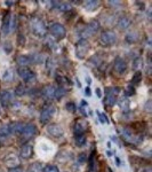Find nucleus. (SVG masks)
Listing matches in <instances>:
<instances>
[{
	"mask_svg": "<svg viewBox=\"0 0 152 172\" xmlns=\"http://www.w3.org/2000/svg\"><path fill=\"white\" fill-rule=\"evenodd\" d=\"M87 127H88V124L86 121H82V119L78 121L74 125V134H85V132L87 131Z\"/></svg>",
	"mask_w": 152,
	"mask_h": 172,
	"instance_id": "nucleus-16",
	"label": "nucleus"
},
{
	"mask_svg": "<svg viewBox=\"0 0 152 172\" xmlns=\"http://www.w3.org/2000/svg\"><path fill=\"white\" fill-rule=\"evenodd\" d=\"M14 25H15V22H14V15H12L10 13H7L4 17V21H2V26H1V30H2V34H9L12 30L14 29Z\"/></svg>",
	"mask_w": 152,
	"mask_h": 172,
	"instance_id": "nucleus-4",
	"label": "nucleus"
},
{
	"mask_svg": "<svg viewBox=\"0 0 152 172\" xmlns=\"http://www.w3.org/2000/svg\"><path fill=\"white\" fill-rule=\"evenodd\" d=\"M4 50L5 52L7 53V54H9L12 50H13V45H12V42H6L4 44Z\"/></svg>",
	"mask_w": 152,
	"mask_h": 172,
	"instance_id": "nucleus-34",
	"label": "nucleus"
},
{
	"mask_svg": "<svg viewBox=\"0 0 152 172\" xmlns=\"http://www.w3.org/2000/svg\"><path fill=\"white\" fill-rule=\"evenodd\" d=\"M16 61L21 67H26L28 64H31L30 55H20V56H17Z\"/></svg>",
	"mask_w": 152,
	"mask_h": 172,
	"instance_id": "nucleus-21",
	"label": "nucleus"
},
{
	"mask_svg": "<svg viewBox=\"0 0 152 172\" xmlns=\"http://www.w3.org/2000/svg\"><path fill=\"white\" fill-rule=\"evenodd\" d=\"M118 105L119 107H120V109L121 110H128L129 109V106H131V102H129V100L127 99V98H123V99H120V100L118 101Z\"/></svg>",
	"mask_w": 152,
	"mask_h": 172,
	"instance_id": "nucleus-25",
	"label": "nucleus"
},
{
	"mask_svg": "<svg viewBox=\"0 0 152 172\" xmlns=\"http://www.w3.org/2000/svg\"><path fill=\"white\" fill-rule=\"evenodd\" d=\"M5 164L8 166L9 169H13V168H17L20 165V158L17 157L15 154H10L8 155L6 158L4 160Z\"/></svg>",
	"mask_w": 152,
	"mask_h": 172,
	"instance_id": "nucleus-14",
	"label": "nucleus"
},
{
	"mask_svg": "<svg viewBox=\"0 0 152 172\" xmlns=\"http://www.w3.org/2000/svg\"><path fill=\"white\" fill-rule=\"evenodd\" d=\"M47 132H48V134L54 137V138H59L64 133L63 127L61 125H59V124H51V125L47 127Z\"/></svg>",
	"mask_w": 152,
	"mask_h": 172,
	"instance_id": "nucleus-11",
	"label": "nucleus"
},
{
	"mask_svg": "<svg viewBox=\"0 0 152 172\" xmlns=\"http://www.w3.org/2000/svg\"><path fill=\"white\" fill-rule=\"evenodd\" d=\"M42 172H59V170L56 165H46Z\"/></svg>",
	"mask_w": 152,
	"mask_h": 172,
	"instance_id": "nucleus-33",
	"label": "nucleus"
},
{
	"mask_svg": "<svg viewBox=\"0 0 152 172\" xmlns=\"http://www.w3.org/2000/svg\"><path fill=\"white\" fill-rule=\"evenodd\" d=\"M100 6V1H93V0H89V1H85L84 2V8L87 12H94L96 10V8Z\"/></svg>",
	"mask_w": 152,
	"mask_h": 172,
	"instance_id": "nucleus-19",
	"label": "nucleus"
},
{
	"mask_svg": "<svg viewBox=\"0 0 152 172\" xmlns=\"http://www.w3.org/2000/svg\"><path fill=\"white\" fill-rule=\"evenodd\" d=\"M55 92L56 88L53 85H47L46 87L42 90V94L48 99H54L55 98Z\"/></svg>",
	"mask_w": 152,
	"mask_h": 172,
	"instance_id": "nucleus-17",
	"label": "nucleus"
},
{
	"mask_svg": "<svg viewBox=\"0 0 152 172\" xmlns=\"http://www.w3.org/2000/svg\"><path fill=\"white\" fill-rule=\"evenodd\" d=\"M33 155V148L30 143L23 145V147L21 148V157L24 160H29Z\"/></svg>",
	"mask_w": 152,
	"mask_h": 172,
	"instance_id": "nucleus-15",
	"label": "nucleus"
},
{
	"mask_svg": "<svg viewBox=\"0 0 152 172\" xmlns=\"http://www.w3.org/2000/svg\"><path fill=\"white\" fill-rule=\"evenodd\" d=\"M87 160H88V158H87V155H86L85 153L80 154V155H79V157H78V161H79L80 163H85V162H87Z\"/></svg>",
	"mask_w": 152,
	"mask_h": 172,
	"instance_id": "nucleus-39",
	"label": "nucleus"
},
{
	"mask_svg": "<svg viewBox=\"0 0 152 172\" xmlns=\"http://www.w3.org/2000/svg\"><path fill=\"white\" fill-rule=\"evenodd\" d=\"M142 72L141 71H136L135 74H134V76H133V78H131V83H133V85H137L141 83V80H142Z\"/></svg>",
	"mask_w": 152,
	"mask_h": 172,
	"instance_id": "nucleus-29",
	"label": "nucleus"
},
{
	"mask_svg": "<svg viewBox=\"0 0 152 172\" xmlns=\"http://www.w3.org/2000/svg\"><path fill=\"white\" fill-rule=\"evenodd\" d=\"M2 79L5 82H12L13 80V72L10 69H7V70H5L4 74H2Z\"/></svg>",
	"mask_w": 152,
	"mask_h": 172,
	"instance_id": "nucleus-30",
	"label": "nucleus"
},
{
	"mask_svg": "<svg viewBox=\"0 0 152 172\" xmlns=\"http://www.w3.org/2000/svg\"><path fill=\"white\" fill-rule=\"evenodd\" d=\"M30 59H31V64L34 63V64H40V63L44 62V56L38 53H32L30 54Z\"/></svg>",
	"mask_w": 152,
	"mask_h": 172,
	"instance_id": "nucleus-22",
	"label": "nucleus"
},
{
	"mask_svg": "<svg viewBox=\"0 0 152 172\" xmlns=\"http://www.w3.org/2000/svg\"><path fill=\"white\" fill-rule=\"evenodd\" d=\"M98 117H100V121L102 123H109V119H108V116H106L105 114H101L98 113Z\"/></svg>",
	"mask_w": 152,
	"mask_h": 172,
	"instance_id": "nucleus-38",
	"label": "nucleus"
},
{
	"mask_svg": "<svg viewBox=\"0 0 152 172\" xmlns=\"http://www.w3.org/2000/svg\"><path fill=\"white\" fill-rule=\"evenodd\" d=\"M44 168H42V164L39 163V162H34L29 166L28 169V172H42Z\"/></svg>",
	"mask_w": 152,
	"mask_h": 172,
	"instance_id": "nucleus-24",
	"label": "nucleus"
},
{
	"mask_svg": "<svg viewBox=\"0 0 152 172\" xmlns=\"http://www.w3.org/2000/svg\"><path fill=\"white\" fill-rule=\"evenodd\" d=\"M8 172H23V170H22L21 168H13V169H9V171Z\"/></svg>",
	"mask_w": 152,
	"mask_h": 172,
	"instance_id": "nucleus-43",
	"label": "nucleus"
},
{
	"mask_svg": "<svg viewBox=\"0 0 152 172\" xmlns=\"http://www.w3.org/2000/svg\"><path fill=\"white\" fill-rule=\"evenodd\" d=\"M37 134V127L34 124L32 123H28L24 125V129H23V132H22V137L24 140H30L32 139L34 135Z\"/></svg>",
	"mask_w": 152,
	"mask_h": 172,
	"instance_id": "nucleus-9",
	"label": "nucleus"
},
{
	"mask_svg": "<svg viewBox=\"0 0 152 172\" xmlns=\"http://www.w3.org/2000/svg\"><path fill=\"white\" fill-rule=\"evenodd\" d=\"M15 94L17 97H23L24 94H26V87L24 84L17 85V87L15 88Z\"/></svg>",
	"mask_w": 152,
	"mask_h": 172,
	"instance_id": "nucleus-27",
	"label": "nucleus"
},
{
	"mask_svg": "<svg viewBox=\"0 0 152 172\" xmlns=\"http://www.w3.org/2000/svg\"><path fill=\"white\" fill-rule=\"evenodd\" d=\"M119 92V88H106V105L108 106H113L116 105V101H117V98H116V95L118 94Z\"/></svg>",
	"mask_w": 152,
	"mask_h": 172,
	"instance_id": "nucleus-10",
	"label": "nucleus"
},
{
	"mask_svg": "<svg viewBox=\"0 0 152 172\" xmlns=\"http://www.w3.org/2000/svg\"><path fill=\"white\" fill-rule=\"evenodd\" d=\"M85 94H86V95H88V97H90V95H92V92H90V88H89V87L86 88V90H85Z\"/></svg>",
	"mask_w": 152,
	"mask_h": 172,
	"instance_id": "nucleus-45",
	"label": "nucleus"
},
{
	"mask_svg": "<svg viewBox=\"0 0 152 172\" xmlns=\"http://www.w3.org/2000/svg\"><path fill=\"white\" fill-rule=\"evenodd\" d=\"M131 20L128 18V17H120L118 21V28L120 30H126L128 29L129 26H131Z\"/></svg>",
	"mask_w": 152,
	"mask_h": 172,
	"instance_id": "nucleus-20",
	"label": "nucleus"
},
{
	"mask_svg": "<svg viewBox=\"0 0 152 172\" xmlns=\"http://www.w3.org/2000/svg\"><path fill=\"white\" fill-rule=\"evenodd\" d=\"M109 5H110V6H113L114 8H116V7H119V6L121 5V2H120V1H109Z\"/></svg>",
	"mask_w": 152,
	"mask_h": 172,
	"instance_id": "nucleus-41",
	"label": "nucleus"
},
{
	"mask_svg": "<svg viewBox=\"0 0 152 172\" xmlns=\"http://www.w3.org/2000/svg\"><path fill=\"white\" fill-rule=\"evenodd\" d=\"M65 108H66V110H68V111H71V113H74V111H76V109H77L76 105H74L73 102H68V103H66V106H65Z\"/></svg>",
	"mask_w": 152,
	"mask_h": 172,
	"instance_id": "nucleus-35",
	"label": "nucleus"
},
{
	"mask_svg": "<svg viewBox=\"0 0 152 172\" xmlns=\"http://www.w3.org/2000/svg\"><path fill=\"white\" fill-rule=\"evenodd\" d=\"M49 31H51V34H53V37L57 38V39H62V38L65 37V34H66V30L64 28L63 25L61 24V23H53L51 25V28H49Z\"/></svg>",
	"mask_w": 152,
	"mask_h": 172,
	"instance_id": "nucleus-6",
	"label": "nucleus"
},
{
	"mask_svg": "<svg viewBox=\"0 0 152 172\" xmlns=\"http://www.w3.org/2000/svg\"><path fill=\"white\" fill-rule=\"evenodd\" d=\"M86 83L88 85L92 84V78H90V77H86Z\"/></svg>",
	"mask_w": 152,
	"mask_h": 172,
	"instance_id": "nucleus-46",
	"label": "nucleus"
},
{
	"mask_svg": "<svg viewBox=\"0 0 152 172\" xmlns=\"http://www.w3.org/2000/svg\"><path fill=\"white\" fill-rule=\"evenodd\" d=\"M54 67H55V61L49 58V59L47 60V69L51 70V69H54Z\"/></svg>",
	"mask_w": 152,
	"mask_h": 172,
	"instance_id": "nucleus-36",
	"label": "nucleus"
},
{
	"mask_svg": "<svg viewBox=\"0 0 152 172\" xmlns=\"http://www.w3.org/2000/svg\"><path fill=\"white\" fill-rule=\"evenodd\" d=\"M89 42L86 40V39H80L79 42H77L76 46V54L78 59H85L86 55L88 53L89 50Z\"/></svg>",
	"mask_w": 152,
	"mask_h": 172,
	"instance_id": "nucleus-3",
	"label": "nucleus"
},
{
	"mask_svg": "<svg viewBox=\"0 0 152 172\" xmlns=\"http://www.w3.org/2000/svg\"><path fill=\"white\" fill-rule=\"evenodd\" d=\"M54 5H57V8L59 10H70L71 9V4H69V2H53Z\"/></svg>",
	"mask_w": 152,
	"mask_h": 172,
	"instance_id": "nucleus-28",
	"label": "nucleus"
},
{
	"mask_svg": "<svg viewBox=\"0 0 152 172\" xmlns=\"http://www.w3.org/2000/svg\"><path fill=\"white\" fill-rule=\"evenodd\" d=\"M56 109L53 105H47L44 109H42L41 114H40V122L42 124H46L51 121V118L54 116Z\"/></svg>",
	"mask_w": 152,
	"mask_h": 172,
	"instance_id": "nucleus-5",
	"label": "nucleus"
},
{
	"mask_svg": "<svg viewBox=\"0 0 152 172\" xmlns=\"http://www.w3.org/2000/svg\"><path fill=\"white\" fill-rule=\"evenodd\" d=\"M141 62H142V60H141V59L135 60V62L133 63V67L135 68V69H137L139 67H141Z\"/></svg>",
	"mask_w": 152,
	"mask_h": 172,
	"instance_id": "nucleus-40",
	"label": "nucleus"
},
{
	"mask_svg": "<svg viewBox=\"0 0 152 172\" xmlns=\"http://www.w3.org/2000/svg\"><path fill=\"white\" fill-rule=\"evenodd\" d=\"M24 129V124L21 122H15L10 124V133H15V134H22Z\"/></svg>",
	"mask_w": 152,
	"mask_h": 172,
	"instance_id": "nucleus-18",
	"label": "nucleus"
},
{
	"mask_svg": "<svg viewBox=\"0 0 152 172\" xmlns=\"http://www.w3.org/2000/svg\"><path fill=\"white\" fill-rule=\"evenodd\" d=\"M10 134V124H4L0 126V135L8 137Z\"/></svg>",
	"mask_w": 152,
	"mask_h": 172,
	"instance_id": "nucleus-26",
	"label": "nucleus"
},
{
	"mask_svg": "<svg viewBox=\"0 0 152 172\" xmlns=\"http://www.w3.org/2000/svg\"><path fill=\"white\" fill-rule=\"evenodd\" d=\"M13 93L10 91H4V92L0 94V102L2 107H8L12 102H13Z\"/></svg>",
	"mask_w": 152,
	"mask_h": 172,
	"instance_id": "nucleus-12",
	"label": "nucleus"
},
{
	"mask_svg": "<svg viewBox=\"0 0 152 172\" xmlns=\"http://www.w3.org/2000/svg\"><path fill=\"white\" fill-rule=\"evenodd\" d=\"M100 42L103 46H111L117 42V34L112 30H105L101 34Z\"/></svg>",
	"mask_w": 152,
	"mask_h": 172,
	"instance_id": "nucleus-2",
	"label": "nucleus"
},
{
	"mask_svg": "<svg viewBox=\"0 0 152 172\" xmlns=\"http://www.w3.org/2000/svg\"><path fill=\"white\" fill-rule=\"evenodd\" d=\"M114 70L118 72L119 75H123L125 74L127 70V63L126 61L121 58H117L114 61Z\"/></svg>",
	"mask_w": 152,
	"mask_h": 172,
	"instance_id": "nucleus-13",
	"label": "nucleus"
},
{
	"mask_svg": "<svg viewBox=\"0 0 152 172\" xmlns=\"http://www.w3.org/2000/svg\"><path fill=\"white\" fill-rule=\"evenodd\" d=\"M139 34L137 32H129V34H126V37H125V40L127 42H129V44H134L139 40Z\"/></svg>",
	"mask_w": 152,
	"mask_h": 172,
	"instance_id": "nucleus-23",
	"label": "nucleus"
},
{
	"mask_svg": "<svg viewBox=\"0 0 152 172\" xmlns=\"http://www.w3.org/2000/svg\"><path fill=\"white\" fill-rule=\"evenodd\" d=\"M98 29H100V23L97 21H92L84 30H82L81 37H82V39H85V38H87V37L94 36V34L98 31Z\"/></svg>",
	"mask_w": 152,
	"mask_h": 172,
	"instance_id": "nucleus-7",
	"label": "nucleus"
},
{
	"mask_svg": "<svg viewBox=\"0 0 152 172\" xmlns=\"http://www.w3.org/2000/svg\"><path fill=\"white\" fill-rule=\"evenodd\" d=\"M76 143H77V146H79V147L84 146L85 143H86V137H85V134L76 135Z\"/></svg>",
	"mask_w": 152,
	"mask_h": 172,
	"instance_id": "nucleus-31",
	"label": "nucleus"
},
{
	"mask_svg": "<svg viewBox=\"0 0 152 172\" xmlns=\"http://www.w3.org/2000/svg\"><path fill=\"white\" fill-rule=\"evenodd\" d=\"M150 105H151V101L149 100L148 102H146V105H145V108H146V111H148V113H150V111H151V108H150Z\"/></svg>",
	"mask_w": 152,
	"mask_h": 172,
	"instance_id": "nucleus-44",
	"label": "nucleus"
},
{
	"mask_svg": "<svg viewBox=\"0 0 152 172\" xmlns=\"http://www.w3.org/2000/svg\"><path fill=\"white\" fill-rule=\"evenodd\" d=\"M30 29H31L34 36H37L39 38L45 37L47 34L46 23L39 17H32L30 20Z\"/></svg>",
	"mask_w": 152,
	"mask_h": 172,
	"instance_id": "nucleus-1",
	"label": "nucleus"
},
{
	"mask_svg": "<svg viewBox=\"0 0 152 172\" xmlns=\"http://www.w3.org/2000/svg\"><path fill=\"white\" fill-rule=\"evenodd\" d=\"M17 42H18L20 46H23V45L25 44V37H24L23 34H18V37H17Z\"/></svg>",
	"mask_w": 152,
	"mask_h": 172,
	"instance_id": "nucleus-37",
	"label": "nucleus"
},
{
	"mask_svg": "<svg viewBox=\"0 0 152 172\" xmlns=\"http://www.w3.org/2000/svg\"><path fill=\"white\" fill-rule=\"evenodd\" d=\"M17 74H18V76L21 77L22 79L28 82V83H31L32 80L36 79L34 72L31 69H29L28 67H20L17 69Z\"/></svg>",
	"mask_w": 152,
	"mask_h": 172,
	"instance_id": "nucleus-8",
	"label": "nucleus"
},
{
	"mask_svg": "<svg viewBox=\"0 0 152 172\" xmlns=\"http://www.w3.org/2000/svg\"><path fill=\"white\" fill-rule=\"evenodd\" d=\"M0 145H1V141H0Z\"/></svg>",
	"mask_w": 152,
	"mask_h": 172,
	"instance_id": "nucleus-48",
	"label": "nucleus"
},
{
	"mask_svg": "<svg viewBox=\"0 0 152 172\" xmlns=\"http://www.w3.org/2000/svg\"><path fill=\"white\" fill-rule=\"evenodd\" d=\"M134 92H135V90H134V87L133 86H128V92H127V95H131V94H134Z\"/></svg>",
	"mask_w": 152,
	"mask_h": 172,
	"instance_id": "nucleus-42",
	"label": "nucleus"
},
{
	"mask_svg": "<svg viewBox=\"0 0 152 172\" xmlns=\"http://www.w3.org/2000/svg\"><path fill=\"white\" fill-rule=\"evenodd\" d=\"M96 95L100 98L102 97V93H101V90H100V88H96Z\"/></svg>",
	"mask_w": 152,
	"mask_h": 172,
	"instance_id": "nucleus-47",
	"label": "nucleus"
},
{
	"mask_svg": "<svg viewBox=\"0 0 152 172\" xmlns=\"http://www.w3.org/2000/svg\"><path fill=\"white\" fill-rule=\"evenodd\" d=\"M65 88L64 87H59V88H56V92H55V98L56 99H61V98H63L65 95Z\"/></svg>",
	"mask_w": 152,
	"mask_h": 172,
	"instance_id": "nucleus-32",
	"label": "nucleus"
}]
</instances>
